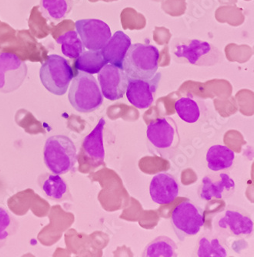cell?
I'll return each instance as SVG.
<instances>
[{
	"label": "cell",
	"instance_id": "277c9868",
	"mask_svg": "<svg viewBox=\"0 0 254 257\" xmlns=\"http://www.w3.org/2000/svg\"><path fill=\"white\" fill-rule=\"evenodd\" d=\"M160 52L150 44H131L123 63V69L128 77L150 79L159 67Z\"/></svg>",
	"mask_w": 254,
	"mask_h": 257
},
{
	"label": "cell",
	"instance_id": "7c38bea8",
	"mask_svg": "<svg viewBox=\"0 0 254 257\" xmlns=\"http://www.w3.org/2000/svg\"><path fill=\"white\" fill-rule=\"evenodd\" d=\"M129 77L123 69L107 64L98 73V81L103 97L107 100H120L124 97Z\"/></svg>",
	"mask_w": 254,
	"mask_h": 257
},
{
	"label": "cell",
	"instance_id": "ffe728a7",
	"mask_svg": "<svg viewBox=\"0 0 254 257\" xmlns=\"http://www.w3.org/2000/svg\"><path fill=\"white\" fill-rule=\"evenodd\" d=\"M38 183L47 197L53 200H64L69 195L67 182L57 174L41 175L39 177Z\"/></svg>",
	"mask_w": 254,
	"mask_h": 257
},
{
	"label": "cell",
	"instance_id": "5b68a950",
	"mask_svg": "<svg viewBox=\"0 0 254 257\" xmlns=\"http://www.w3.org/2000/svg\"><path fill=\"white\" fill-rule=\"evenodd\" d=\"M44 159L46 166L53 173L67 174L77 162L75 144L67 136H52L46 142Z\"/></svg>",
	"mask_w": 254,
	"mask_h": 257
},
{
	"label": "cell",
	"instance_id": "30bf717a",
	"mask_svg": "<svg viewBox=\"0 0 254 257\" xmlns=\"http://www.w3.org/2000/svg\"><path fill=\"white\" fill-rule=\"evenodd\" d=\"M75 26L83 46L89 50H102L112 37L108 24L100 20H77Z\"/></svg>",
	"mask_w": 254,
	"mask_h": 257
},
{
	"label": "cell",
	"instance_id": "8fae6325",
	"mask_svg": "<svg viewBox=\"0 0 254 257\" xmlns=\"http://www.w3.org/2000/svg\"><path fill=\"white\" fill-rule=\"evenodd\" d=\"M160 79V73H156L152 78L145 80L129 77L126 95L130 104L141 110L151 107Z\"/></svg>",
	"mask_w": 254,
	"mask_h": 257
},
{
	"label": "cell",
	"instance_id": "ba28073f",
	"mask_svg": "<svg viewBox=\"0 0 254 257\" xmlns=\"http://www.w3.org/2000/svg\"><path fill=\"white\" fill-rule=\"evenodd\" d=\"M213 226L216 233L223 239H247L253 231V222L242 210L225 209L213 218Z\"/></svg>",
	"mask_w": 254,
	"mask_h": 257
},
{
	"label": "cell",
	"instance_id": "2e32d148",
	"mask_svg": "<svg viewBox=\"0 0 254 257\" xmlns=\"http://www.w3.org/2000/svg\"><path fill=\"white\" fill-rule=\"evenodd\" d=\"M131 44L128 36L122 31H117L102 49L103 58L107 64L123 69V60Z\"/></svg>",
	"mask_w": 254,
	"mask_h": 257
},
{
	"label": "cell",
	"instance_id": "7a4b0ae2",
	"mask_svg": "<svg viewBox=\"0 0 254 257\" xmlns=\"http://www.w3.org/2000/svg\"><path fill=\"white\" fill-rule=\"evenodd\" d=\"M146 139L150 151L167 160L174 157L180 142L176 123L170 117H160L150 122Z\"/></svg>",
	"mask_w": 254,
	"mask_h": 257
},
{
	"label": "cell",
	"instance_id": "d4e9b609",
	"mask_svg": "<svg viewBox=\"0 0 254 257\" xmlns=\"http://www.w3.org/2000/svg\"><path fill=\"white\" fill-rule=\"evenodd\" d=\"M19 222L5 208L0 206V247L7 243L18 229Z\"/></svg>",
	"mask_w": 254,
	"mask_h": 257
},
{
	"label": "cell",
	"instance_id": "4fadbf2b",
	"mask_svg": "<svg viewBox=\"0 0 254 257\" xmlns=\"http://www.w3.org/2000/svg\"><path fill=\"white\" fill-rule=\"evenodd\" d=\"M235 187L234 181L227 174L205 176L199 188V197L205 201L223 199L234 192Z\"/></svg>",
	"mask_w": 254,
	"mask_h": 257
},
{
	"label": "cell",
	"instance_id": "3957f363",
	"mask_svg": "<svg viewBox=\"0 0 254 257\" xmlns=\"http://www.w3.org/2000/svg\"><path fill=\"white\" fill-rule=\"evenodd\" d=\"M71 82L68 98L76 110L91 113L103 104V95L93 74L80 71Z\"/></svg>",
	"mask_w": 254,
	"mask_h": 257
},
{
	"label": "cell",
	"instance_id": "603a6c76",
	"mask_svg": "<svg viewBox=\"0 0 254 257\" xmlns=\"http://www.w3.org/2000/svg\"><path fill=\"white\" fill-rule=\"evenodd\" d=\"M175 110L183 121L193 124L196 123L201 116V108L198 101L191 94L183 97L176 100Z\"/></svg>",
	"mask_w": 254,
	"mask_h": 257
},
{
	"label": "cell",
	"instance_id": "9c48e42d",
	"mask_svg": "<svg viewBox=\"0 0 254 257\" xmlns=\"http://www.w3.org/2000/svg\"><path fill=\"white\" fill-rule=\"evenodd\" d=\"M28 67L12 53L0 54V92L9 94L18 90L25 81Z\"/></svg>",
	"mask_w": 254,
	"mask_h": 257
},
{
	"label": "cell",
	"instance_id": "8992f818",
	"mask_svg": "<svg viewBox=\"0 0 254 257\" xmlns=\"http://www.w3.org/2000/svg\"><path fill=\"white\" fill-rule=\"evenodd\" d=\"M40 77L42 84L51 94L64 95L73 78V69L64 57L52 54L42 64Z\"/></svg>",
	"mask_w": 254,
	"mask_h": 257
},
{
	"label": "cell",
	"instance_id": "9a60e30c",
	"mask_svg": "<svg viewBox=\"0 0 254 257\" xmlns=\"http://www.w3.org/2000/svg\"><path fill=\"white\" fill-rule=\"evenodd\" d=\"M105 124V119H100L94 129L85 138L82 145V152L85 161L93 168L98 167L104 162L103 130Z\"/></svg>",
	"mask_w": 254,
	"mask_h": 257
},
{
	"label": "cell",
	"instance_id": "7402d4cb",
	"mask_svg": "<svg viewBox=\"0 0 254 257\" xmlns=\"http://www.w3.org/2000/svg\"><path fill=\"white\" fill-rule=\"evenodd\" d=\"M107 63L103 58L101 50H87L83 51L80 57H77L75 67L79 71L90 74H98L101 69Z\"/></svg>",
	"mask_w": 254,
	"mask_h": 257
},
{
	"label": "cell",
	"instance_id": "5bb4252c",
	"mask_svg": "<svg viewBox=\"0 0 254 257\" xmlns=\"http://www.w3.org/2000/svg\"><path fill=\"white\" fill-rule=\"evenodd\" d=\"M179 183L174 176L166 172L156 174L150 185L152 200L160 205L172 203L179 195Z\"/></svg>",
	"mask_w": 254,
	"mask_h": 257
},
{
	"label": "cell",
	"instance_id": "6da1fadb",
	"mask_svg": "<svg viewBox=\"0 0 254 257\" xmlns=\"http://www.w3.org/2000/svg\"><path fill=\"white\" fill-rule=\"evenodd\" d=\"M174 60L179 64L213 67L223 61V54L210 43L197 39H177L171 46Z\"/></svg>",
	"mask_w": 254,
	"mask_h": 257
},
{
	"label": "cell",
	"instance_id": "ac0fdd59",
	"mask_svg": "<svg viewBox=\"0 0 254 257\" xmlns=\"http://www.w3.org/2000/svg\"><path fill=\"white\" fill-rule=\"evenodd\" d=\"M74 0H40L42 15L54 24L65 20L73 10Z\"/></svg>",
	"mask_w": 254,
	"mask_h": 257
},
{
	"label": "cell",
	"instance_id": "e0dca14e",
	"mask_svg": "<svg viewBox=\"0 0 254 257\" xmlns=\"http://www.w3.org/2000/svg\"><path fill=\"white\" fill-rule=\"evenodd\" d=\"M225 239L217 233L206 232L198 239L196 255L198 257H226Z\"/></svg>",
	"mask_w": 254,
	"mask_h": 257
},
{
	"label": "cell",
	"instance_id": "d6986e66",
	"mask_svg": "<svg viewBox=\"0 0 254 257\" xmlns=\"http://www.w3.org/2000/svg\"><path fill=\"white\" fill-rule=\"evenodd\" d=\"M206 159L209 170L219 172L232 167L235 153L227 146L215 145L209 148Z\"/></svg>",
	"mask_w": 254,
	"mask_h": 257
},
{
	"label": "cell",
	"instance_id": "44dd1931",
	"mask_svg": "<svg viewBox=\"0 0 254 257\" xmlns=\"http://www.w3.org/2000/svg\"><path fill=\"white\" fill-rule=\"evenodd\" d=\"M142 256L176 257L178 246L173 239L160 235L146 245Z\"/></svg>",
	"mask_w": 254,
	"mask_h": 257
},
{
	"label": "cell",
	"instance_id": "cb8c5ba5",
	"mask_svg": "<svg viewBox=\"0 0 254 257\" xmlns=\"http://www.w3.org/2000/svg\"><path fill=\"white\" fill-rule=\"evenodd\" d=\"M57 44L61 45L63 55L70 59H77L84 51V46L77 31L70 30L57 39Z\"/></svg>",
	"mask_w": 254,
	"mask_h": 257
},
{
	"label": "cell",
	"instance_id": "52a82bcc",
	"mask_svg": "<svg viewBox=\"0 0 254 257\" xmlns=\"http://www.w3.org/2000/svg\"><path fill=\"white\" fill-rule=\"evenodd\" d=\"M172 226L180 242L197 235L205 223L204 212L191 201L176 205L170 218Z\"/></svg>",
	"mask_w": 254,
	"mask_h": 257
}]
</instances>
